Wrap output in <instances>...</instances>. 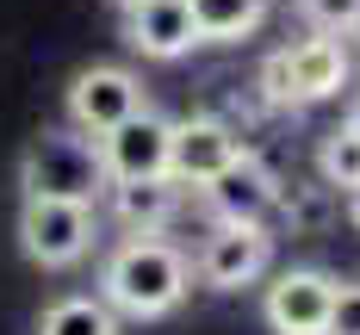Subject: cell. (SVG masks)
Wrapping results in <instances>:
<instances>
[{"label":"cell","mask_w":360,"mask_h":335,"mask_svg":"<svg viewBox=\"0 0 360 335\" xmlns=\"http://www.w3.org/2000/svg\"><path fill=\"white\" fill-rule=\"evenodd\" d=\"M143 81L124 63H94L69 81V124L81 137H106L112 124H124L131 112H143Z\"/></svg>","instance_id":"cell-5"},{"label":"cell","mask_w":360,"mask_h":335,"mask_svg":"<svg viewBox=\"0 0 360 335\" xmlns=\"http://www.w3.org/2000/svg\"><path fill=\"white\" fill-rule=\"evenodd\" d=\"M100 143V168H106V186L112 180H149V174H168V143H174V124L162 112H131L124 124H112Z\"/></svg>","instance_id":"cell-8"},{"label":"cell","mask_w":360,"mask_h":335,"mask_svg":"<svg viewBox=\"0 0 360 335\" xmlns=\"http://www.w3.org/2000/svg\"><path fill=\"white\" fill-rule=\"evenodd\" d=\"M335 273L323 267H292L280 273L267 298H261V317H267V329L274 335H323L329 329V310H335Z\"/></svg>","instance_id":"cell-6"},{"label":"cell","mask_w":360,"mask_h":335,"mask_svg":"<svg viewBox=\"0 0 360 335\" xmlns=\"http://www.w3.org/2000/svg\"><path fill=\"white\" fill-rule=\"evenodd\" d=\"M124 44L149 56V63H174L199 44V25H193V6L186 0H137L124 6Z\"/></svg>","instance_id":"cell-10"},{"label":"cell","mask_w":360,"mask_h":335,"mask_svg":"<svg viewBox=\"0 0 360 335\" xmlns=\"http://www.w3.org/2000/svg\"><path fill=\"white\" fill-rule=\"evenodd\" d=\"M37 335H118V310L106 298H56L37 317Z\"/></svg>","instance_id":"cell-14"},{"label":"cell","mask_w":360,"mask_h":335,"mask_svg":"<svg viewBox=\"0 0 360 335\" xmlns=\"http://www.w3.org/2000/svg\"><path fill=\"white\" fill-rule=\"evenodd\" d=\"M19 249L37 267H75L94 249V205L25 192V205H19Z\"/></svg>","instance_id":"cell-3"},{"label":"cell","mask_w":360,"mask_h":335,"mask_svg":"<svg viewBox=\"0 0 360 335\" xmlns=\"http://www.w3.org/2000/svg\"><path fill=\"white\" fill-rule=\"evenodd\" d=\"M180 205V180L168 174H149V180H112V211L131 223V230H162Z\"/></svg>","instance_id":"cell-12"},{"label":"cell","mask_w":360,"mask_h":335,"mask_svg":"<svg viewBox=\"0 0 360 335\" xmlns=\"http://www.w3.org/2000/svg\"><path fill=\"white\" fill-rule=\"evenodd\" d=\"M112 6H118V13H124V6H137V0H112Z\"/></svg>","instance_id":"cell-20"},{"label":"cell","mask_w":360,"mask_h":335,"mask_svg":"<svg viewBox=\"0 0 360 335\" xmlns=\"http://www.w3.org/2000/svg\"><path fill=\"white\" fill-rule=\"evenodd\" d=\"M186 6H193L199 44H243L267 19V0H186Z\"/></svg>","instance_id":"cell-13"},{"label":"cell","mask_w":360,"mask_h":335,"mask_svg":"<svg viewBox=\"0 0 360 335\" xmlns=\"http://www.w3.org/2000/svg\"><path fill=\"white\" fill-rule=\"evenodd\" d=\"M348 37H360V19H354V32H348Z\"/></svg>","instance_id":"cell-21"},{"label":"cell","mask_w":360,"mask_h":335,"mask_svg":"<svg viewBox=\"0 0 360 335\" xmlns=\"http://www.w3.org/2000/svg\"><path fill=\"white\" fill-rule=\"evenodd\" d=\"M243 155V143H236V131L224 124V118H180L174 124V143H168V180L180 186H205L217 180L230 162Z\"/></svg>","instance_id":"cell-9"},{"label":"cell","mask_w":360,"mask_h":335,"mask_svg":"<svg viewBox=\"0 0 360 335\" xmlns=\"http://www.w3.org/2000/svg\"><path fill=\"white\" fill-rule=\"evenodd\" d=\"M323 335H360V286H335V310Z\"/></svg>","instance_id":"cell-17"},{"label":"cell","mask_w":360,"mask_h":335,"mask_svg":"<svg viewBox=\"0 0 360 335\" xmlns=\"http://www.w3.org/2000/svg\"><path fill=\"white\" fill-rule=\"evenodd\" d=\"M348 218H354V230H360V186L348 192Z\"/></svg>","instance_id":"cell-18"},{"label":"cell","mask_w":360,"mask_h":335,"mask_svg":"<svg viewBox=\"0 0 360 335\" xmlns=\"http://www.w3.org/2000/svg\"><path fill=\"white\" fill-rule=\"evenodd\" d=\"M261 81H267V93H274L280 106H317V100H329V93L348 87V50H342L329 32L304 37V44L280 50Z\"/></svg>","instance_id":"cell-4"},{"label":"cell","mask_w":360,"mask_h":335,"mask_svg":"<svg viewBox=\"0 0 360 335\" xmlns=\"http://www.w3.org/2000/svg\"><path fill=\"white\" fill-rule=\"evenodd\" d=\"M106 186V168H100V143L81 137V131H44L25 155V192H44V199H81L94 205V192Z\"/></svg>","instance_id":"cell-2"},{"label":"cell","mask_w":360,"mask_h":335,"mask_svg":"<svg viewBox=\"0 0 360 335\" xmlns=\"http://www.w3.org/2000/svg\"><path fill=\"white\" fill-rule=\"evenodd\" d=\"M298 13H304V25H317V32H354L360 19V0H298Z\"/></svg>","instance_id":"cell-16"},{"label":"cell","mask_w":360,"mask_h":335,"mask_svg":"<svg viewBox=\"0 0 360 335\" xmlns=\"http://www.w3.org/2000/svg\"><path fill=\"white\" fill-rule=\"evenodd\" d=\"M348 124H354V131H360V93H354V112H348Z\"/></svg>","instance_id":"cell-19"},{"label":"cell","mask_w":360,"mask_h":335,"mask_svg":"<svg viewBox=\"0 0 360 335\" xmlns=\"http://www.w3.org/2000/svg\"><path fill=\"white\" fill-rule=\"evenodd\" d=\"M267 261H274L267 223H217L193 267H199V280H205L212 292H243V286H255V280L267 273Z\"/></svg>","instance_id":"cell-7"},{"label":"cell","mask_w":360,"mask_h":335,"mask_svg":"<svg viewBox=\"0 0 360 335\" xmlns=\"http://www.w3.org/2000/svg\"><path fill=\"white\" fill-rule=\"evenodd\" d=\"M193 286V267L174 242H162L155 230H137L131 242H118L100 267V298L118 317H168Z\"/></svg>","instance_id":"cell-1"},{"label":"cell","mask_w":360,"mask_h":335,"mask_svg":"<svg viewBox=\"0 0 360 335\" xmlns=\"http://www.w3.org/2000/svg\"><path fill=\"white\" fill-rule=\"evenodd\" d=\"M205 192V205L217 211V223H261L274 211V180H267V168H255L249 155H236L217 180L199 186Z\"/></svg>","instance_id":"cell-11"},{"label":"cell","mask_w":360,"mask_h":335,"mask_svg":"<svg viewBox=\"0 0 360 335\" xmlns=\"http://www.w3.org/2000/svg\"><path fill=\"white\" fill-rule=\"evenodd\" d=\"M317 168H323L329 186H360V131L354 124H342V131H329L323 137V155H317Z\"/></svg>","instance_id":"cell-15"}]
</instances>
